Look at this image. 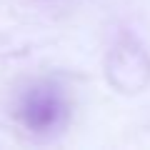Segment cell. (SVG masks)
I'll return each instance as SVG.
<instances>
[{
	"label": "cell",
	"instance_id": "obj_1",
	"mask_svg": "<svg viewBox=\"0 0 150 150\" xmlns=\"http://www.w3.org/2000/svg\"><path fill=\"white\" fill-rule=\"evenodd\" d=\"M18 115L25 128L35 130V133H50L63 125L65 115H68V103L58 85L43 83V85L30 88L23 95Z\"/></svg>",
	"mask_w": 150,
	"mask_h": 150
}]
</instances>
